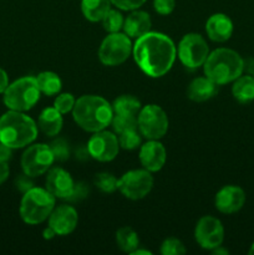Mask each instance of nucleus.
Segmentation results:
<instances>
[{"label":"nucleus","mask_w":254,"mask_h":255,"mask_svg":"<svg viewBox=\"0 0 254 255\" xmlns=\"http://www.w3.org/2000/svg\"><path fill=\"white\" fill-rule=\"evenodd\" d=\"M132 52L134 61L144 74L151 77H161L173 66L177 50L169 36L148 31L136 40Z\"/></svg>","instance_id":"f257e3e1"},{"label":"nucleus","mask_w":254,"mask_h":255,"mask_svg":"<svg viewBox=\"0 0 254 255\" xmlns=\"http://www.w3.org/2000/svg\"><path fill=\"white\" fill-rule=\"evenodd\" d=\"M72 116L82 129L95 133L105 129L111 124L114 109L104 97L85 95L75 102Z\"/></svg>","instance_id":"f03ea898"},{"label":"nucleus","mask_w":254,"mask_h":255,"mask_svg":"<svg viewBox=\"0 0 254 255\" xmlns=\"http://www.w3.org/2000/svg\"><path fill=\"white\" fill-rule=\"evenodd\" d=\"M36 136V124L22 112L10 110L0 117V142L12 149L29 146Z\"/></svg>","instance_id":"7ed1b4c3"},{"label":"nucleus","mask_w":254,"mask_h":255,"mask_svg":"<svg viewBox=\"0 0 254 255\" xmlns=\"http://www.w3.org/2000/svg\"><path fill=\"white\" fill-rule=\"evenodd\" d=\"M203 66L208 79L217 85H226L243 74L244 60L234 50L221 47L208 55Z\"/></svg>","instance_id":"20e7f679"},{"label":"nucleus","mask_w":254,"mask_h":255,"mask_svg":"<svg viewBox=\"0 0 254 255\" xmlns=\"http://www.w3.org/2000/svg\"><path fill=\"white\" fill-rule=\"evenodd\" d=\"M55 208V197L47 189L32 187L25 192L20 203V217L30 226L42 223Z\"/></svg>","instance_id":"39448f33"},{"label":"nucleus","mask_w":254,"mask_h":255,"mask_svg":"<svg viewBox=\"0 0 254 255\" xmlns=\"http://www.w3.org/2000/svg\"><path fill=\"white\" fill-rule=\"evenodd\" d=\"M40 94L36 77H21L9 84L4 91V104L9 110L24 112L36 105Z\"/></svg>","instance_id":"423d86ee"},{"label":"nucleus","mask_w":254,"mask_h":255,"mask_svg":"<svg viewBox=\"0 0 254 255\" xmlns=\"http://www.w3.org/2000/svg\"><path fill=\"white\" fill-rule=\"evenodd\" d=\"M132 52L129 36L120 32H112L104 39L99 49V59L106 66H117L128 59Z\"/></svg>","instance_id":"0eeeda50"},{"label":"nucleus","mask_w":254,"mask_h":255,"mask_svg":"<svg viewBox=\"0 0 254 255\" xmlns=\"http://www.w3.org/2000/svg\"><path fill=\"white\" fill-rule=\"evenodd\" d=\"M137 125L141 134L148 139H159L168 131L167 114L157 105H147L137 116Z\"/></svg>","instance_id":"6e6552de"},{"label":"nucleus","mask_w":254,"mask_h":255,"mask_svg":"<svg viewBox=\"0 0 254 255\" xmlns=\"http://www.w3.org/2000/svg\"><path fill=\"white\" fill-rule=\"evenodd\" d=\"M208 55V44L199 34H187L179 41L178 57L188 69H198L206 62Z\"/></svg>","instance_id":"1a4fd4ad"},{"label":"nucleus","mask_w":254,"mask_h":255,"mask_svg":"<svg viewBox=\"0 0 254 255\" xmlns=\"http://www.w3.org/2000/svg\"><path fill=\"white\" fill-rule=\"evenodd\" d=\"M153 187V177L147 169H133L125 173L117 183L120 189L126 198L132 201H138L144 198L151 192Z\"/></svg>","instance_id":"9d476101"},{"label":"nucleus","mask_w":254,"mask_h":255,"mask_svg":"<svg viewBox=\"0 0 254 255\" xmlns=\"http://www.w3.org/2000/svg\"><path fill=\"white\" fill-rule=\"evenodd\" d=\"M55 162L50 146L44 143H36L25 149L21 157V167L25 174L37 177L44 174L50 169Z\"/></svg>","instance_id":"9b49d317"},{"label":"nucleus","mask_w":254,"mask_h":255,"mask_svg":"<svg viewBox=\"0 0 254 255\" xmlns=\"http://www.w3.org/2000/svg\"><path fill=\"white\" fill-rule=\"evenodd\" d=\"M194 237L202 248L213 251L223 243L224 228L219 219L211 216L202 217L196 226Z\"/></svg>","instance_id":"f8f14e48"},{"label":"nucleus","mask_w":254,"mask_h":255,"mask_svg":"<svg viewBox=\"0 0 254 255\" xmlns=\"http://www.w3.org/2000/svg\"><path fill=\"white\" fill-rule=\"evenodd\" d=\"M87 149L90 156L94 159L100 162H110L116 158L119 154V138L112 132L101 129L95 132L94 136L89 139Z\"/></svg>","instance_id":"ddd939ff"},{"label":"nucleus","mask_w":254,"mask_h":255,"mask_svg":"<svg viewBox=\"0 0 254 255\" xmlns=\"http://www.w3.org/2000/svg\"><path fill=\"white\" fill-rule=\"evenodd\" d=\"M79 216L74 207L60 206L54 208L49 217V227L54 229L56 236H67L77 227Z\"/></svg>","instance_id":"4468645a"},{"label":"nucleus","mask_w":254,"mask_h":255,"mask_svg":"<svg viewBox=\"0 0 254 255\" xmlns=\"http://www.w3.org/2000/svg\"><path fill=\"white\" fill-rule=\"evenodd\" d=\"M246 203V193L238 186H226L217 193L216 208L221 213L233 214L241 211Z\"/></svg>","instance_id":"2eb2a0df"},{"label":"nucleus","mask_w":254,"mask_h":255,"mask_svg":"<svg viewBox=\"0 0 254 255\" xmlns=\"http://www.w3.org/2000/svg\"><path fill=\"white\" fill-rule=\"evenodd\" d=\"M167 159V152L163 144L158 139H149L141 146L139 161L144 169L149 172H158L164 166Z\"/></svg>","instance_id":"dca6fc26"},{"label":"nucleus","mask_w":254,"mask_h":255,"mask_svg":"<svg viewBox=\"0 0 254 255\" xmlns=\"http://www.w3.org/2000/svg\"><path fill=\"white\" fill-rule=\"evenodd\" d=\"M74 181L69 172L60 167L50 169L46 177V189L55 197V198L67 199L74 189Z\"/></svg>","instance_id":"f3484780"},{"label":"nucleus","mask_w":254,"mask_h":255,"mask_svg":"<svg viewBox=\"0 0 254 255\" xmlns=\"http://www.w3.org/2000/svg\"><path fill=\"white\" fill-rule=\"evenodd\" d=\"M206 31L212 41L224 42L233 34V22L226 14H213L207 20Z\"/></svg>","instance_id":"a211bd4d"},{"label":"nucleus","mask_w":254,"mask_h":255,"mask_svg":"<svg viewBox=\"0 0 254 255\" xmlns=\"http://www.w3.org/2000/svg\"><path fill=\"white\" fill-rule=\"evenodd\" d=\"M218 86L208 77H197L189 84L187 96L194 102H204L213 99L218 94Z\"/></svg>","instance_id":"6ab92c4d"},{"label":"nucleus","mask_w":254,"mask_h":255,"mask_svg":"<svg viewBox=\"0 0 254 255\" xmlns=\"http://www.w3.org/2000/svg\"><path fill=\"white\" fill-rule=\"evenodd\" d=\"M151 17L146 11H136L131 12L128 16L126 17L124 22V30L126 32L127 36L133 37V39H138L142 35L147 34L151 29Z\"/></svg>","instance_id":"aec40b11"},{"label":"nucleus","mask_w":254,"mask_h":255,"mask_svg":"<svg viewBox=\"0 0 254 255\" xmlns=\"http://www.w3.org/2000/svg\"><path fill=\"white\" fill-rule=\"evenodd\" d=\"M62 114H60L55 107H47L42 110V112L39 116V125L40 129L44 132L46 136H56L60 133L62 128Z\"/></svg>","instance_id":"412c9836"},{"label":"nucleus","mask_w":254,"mask_h":255,"mask_svg":"<svg viewBox=\"0 0 254 255\" xmlns=\"http://www.w3.org/2000/svg\"><path fill=\"white\" fill-rule=\"evenodd\" d=\"M232 94L239 104H249L254 101V76L241 75L238 79L234 80Z\"/></svg>","instance_id":"4be33fe9"},{"label":"nucleus","mask_w":254,"mask_h":255,"mask_svg":"<svg viewBox=\"0 0 254 255\" xmlns=\"http://www.w3.org/2000/svg\"><path fill=\"white\" fill-rule=\"evenodd\" d=\"M111 9V0H81L84 16L92 22L101 21Z\"/></svg>","instance_id":"5701e85b"},{"label":"nucleus","mask_w":254,"mask_h":255,"mask_svg":"<svg viewBox=\"0 0 254 255\" xmlns=\"http://www.w3.org/2000/svg\"><path fill=\"white\" fill-rule=\"evenodd\" d=\"M112 109H114V114L119 115V116L137 117L142 107L139 100H137L134 96L122 95L119 99L115 100Z\"/></svg>","instance_id":"b1692460"},{"label":"nucleus","mask_w":254,"mask_h":255,"mask_svg":"<svg viewBox=\"0 0 254 255\" xmlns=\"http://www.w3.org/2000/svg\"><path fill=\"white\" fill-rule=\"evenodd\" d=\"M36 82L40 92L47 95V96L57 95L62 86L61 79L59 77V75L52 71H44L37 75Z\"/></svg>","instance_id":"393cba45"},{"label":"nucleus","mask_w":254,"mask_h":255,"mask_svg":"<svg viewBox=\"0 0 254 255\" xmlns=\"http://www.w3.org/2000/svg\"><path fill=\"white\" fill-rule=\"evenodd\" d=\"M116 242L119 248L122 252L131 254L132 252L136 251L138 248L139 238L138 234L129 227H122L117 231L116 233Z\"/></svg>","instance_id":"a878e982"},{"label":"nucleus","mask_w":254,"mask_h":255,"mask_svg":"<svg viewBox=\"0 0 254 255\" xmlns=\"http://www.w3.org/2000/svg\"><path fill=\"white\" fill-rule=\"evenodd\" d=\"M101 21L104 29L112 34V32H119L124 27L125 20L121 12L117 11V10L110 9Z\"/></svg>","instance_id":"bb28decb"},{"label":"nucleus","mask_w":254,"mask_h":255,"mask_svg":"<svg viewBox=\"0 0 254 255\" xmlns=\"http://www.w3.org/2000/svg\"><path fill=\"white\" fill-rule=\"evenodd\" d=\"M111 125L114 131L119 134L125 131H128V129L138 128V125H137V117H126V116L114 115Z\"/></svg>","instance_id":"cd10ccee"},{"label":"nucleus","mask_w":254,"mask_h":255,"mask_svg":"<svg viewBox=\"0 0 254 255\" xmlns=\"http://www.w3.org/2000/svg\"><path fill=\"white\" fill-rule=\"evenodd\" d=\"M119 143L124 149H136L141 144V136L137 129H128L120 133Z\"/></svg>","instance_id":"c85d7f7f"},{"label":"nucleus","mask_w":254,"mask_h":255,"mask_svg":"<svg viewBox=\"0 0 254 255\" xmlns=\"http://www.w3.org/2000/svg\"><path fill=\"white\" fill-rule=\"evenodd\" d=\"M119 179L111 173H99L95 178V184L101 189L104 193H112L117 189Z\"/></svg>","instance_id":"c756f323"},{"label":"nucleus","mask_w":254,"mask_h":255,"mask_svg":"<svg viewBox=\"0 0 254 255\" xmlns=\"http://www.w3.org/2000/svg\"><path fill=\"white\" fill-rule=\"evenodd\" d=\"M50 148H51L52 154H54L55 161L59 162H64L66 159H69L70 157V148L69 144L65 139L62 138H57L55 139L54 142H51L50 144Z\"/></svg>","instance_id":"7c9ffc66"},{"label":"nucleus","mask_w":254,"mask_h":255,"mask_svg":"<svg viewBox=\"0 0 254 255\" xmlns=\"http://www.w3.org/2000/svg\"><path fill=\"white\" fill-rule=\"evenodd\" d=\"M186 252L183 243L176 238L166 239L161 246V253L163 255H182Z\"/></svg>","instance_id":"2f4dec72"},{"label":"nucleus","mask_w":254,"mask_h":255,"mask_svg":"<svg viewBox=\"0 0 254 255\" xmlns=\"http://www.w3.org/2000/svg\"><path fill=\"white\" fill-rule=\"evenodd\" d=\"M75 102H76V100H75V97L71 94H61L55 100L54 107L60 114L65 115L67 112L72 111V109L75 106Z\"/></svg>","instance_id":"473e14b6"},{"label":"nucleus","mask_w":254,"mask_h":255,"mask_svg":"<svg viewBox=\"0 0 254 255\" xmlns=\"http://www.w3.org/2000/svg\"><path fill=\"white\" fill-rule=\"evenodd\" d=\"M153 6L158 14L168 15L174 10L176 1L174 0H153Z\"/></svg>","instance_id":"72a5a7b5"},{"label":"nucleus","mask_w":254,"mask_h":255,"mask_svg":"<svg viewBox=\"0 0 254 255\" xmlns=\"http://www.w3.org/2000/svg\"><path fill=\"white\" fill-rule=\"evenodd\" d=\"M146 2V0H111V4L121 10H136Z\"/></svg>","instance_id":"f704fd0d"},{"label":"nucleus","mask_w":254,"mask_h":255,"mask_svg":"<svg viewBox=\"0 0 254 255\" xmlns=\"http://www.w3.org/2000/svg\"><path fill=\"white\" fill-rule=\"evenodd\" d=\"M89 193V189L86 188V186L82 183H77L74 186V189H72L71 196L67 199H72V201H80V199L85 198Z\"/></svg>","instance_id":"c9c22d12"},{"label":"nucleus","mask_w":254,"mask_h":255,"mask_svg":"<svg viewBox=\"0 0 254 255\" xmlns=\"http://www.w3.org/2000/svg\"><path fill=\"white\" fill-rule=\"evenodd\" d=\"M30 178H31V177L24 173L22 176H20L19 178L16 179V187L20 189V191L24 192V193L32 188V182L30 181Z\"/></svg>","instance_id":"e433bc0d"},{"label":"nucleus","mask_w":254,"mask_h":255,"mask_svg":"<svg viewBox=\"0 0 254 255\" xmlns=\"http://www.w3.org/2000/svg\"><path fill=\"white\" fill-rule=\"evenodd\" d=\"M11 154H12L11 147L6 146V144L0 142V161L7 162L10 158H11Z\"/></svg>","instance_id":"4c0bfd02"},{"label":"nucleus","mask_w":254,"mask_h":255,"mask_svg":"<svg viewBox=\"0 0 254 255\" xmlns=\"http://www.w3.org/2000/svg\"><path fill=\"white\" fill-rule=\"evenodd\" d=\"M7 86H9V77H7L6 71L0 67V94H4Z\"/></svg>","instance_id":"58836bf2"},{"label":"nucleus","mask_w":254,"mask_h":255,"mask_svg":"<svg viewBox=\"0 0 254 255\" xmlns=\"http://www.w3.org/2000/svg\"><path fill=\"white\" fill-rule=\"evenodd\" d=\"M9 173H10V169L6 162L0 161V184H2L5 181H6L7 177H9Z\"/></svg>","instance_id":"ea45409f"},{"label":"nucleus","mask_w":254,"mask_h":255,"mask_svg":"<svg viewBox=\"0 0 254 255\" xmlns=\"http://www.w3.org/2000/svg\"><path fill=\"white\" fill-rule=\"evenodd\" d=\"M42 236H44V239H47V241H49V239L54 238V237L56 236V233L54 232V229L47 227V228L44 231V233H42Z\"/></svg>","instance_id":"a19ab883"},{"label":"nucleus","mask_w":254,"mask_h":255,"mask_svg":"<svg viewBox=\"0 0 254 255\" xmlns=\"http://www.w3.org/2000/svg\"><path fill=\"white\" fill-rule=\"evenodd\" d=\"M213 254L214 255H219V254L227 255V254H228V251H227V249L221 248V246H219V247H217L216 249H213Z\"/></svg>","instance_id":"79ce46f5"},{"label":"nucleus","mask_w":254,"mask_h":255,"mask_svg":"<svg viewBox=\"0 0 254 255\" xmlns=\"http://www.w3.org/2000/svg\"><path fill=\"white\" fill-rule=\"evenodd\" d=\"M131 254H132V255H139V254H144V255H151L152 253H151V252L146 251V249H138V248H137L136 251H134V252H132Z\"/></svg>","instance_id":"37998d69"},{"label":"nucleus","mask_w":254,"mask_h":255,"mask_svg":"<svg viewBox=\"0 0 254 255\" xmlns=\"http://www.w3.org/2000/svg\"><path fill=\"white\" fill-rule=\"evenodd\" d=\"M249 254H251V255H254V243L252 244L251 249H249Z\"/></svg>","instance_id":"c03bdc74"}]
</instances>
